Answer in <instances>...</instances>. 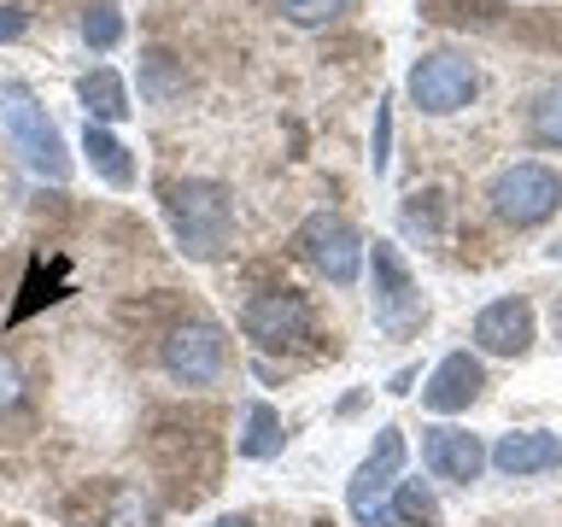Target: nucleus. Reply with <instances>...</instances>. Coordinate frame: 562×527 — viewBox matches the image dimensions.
<instances>
[{
  "instance_id": "9b49d317",
  "label": "nucleus",
  "mask_w": 562,
  "mask_h": 527,
  "mask_svg": "<svg viewBox=\"0 0 562 527\" xmlns=\"http://www.w3.org/2000/svg\"><path fill=\"white\" fill-rule=\"evenodd\" d=\"M481 386H486V369L474 363L469 351H451V358H439L428 386H422V404H428L434 416H457V411H469V404L481 399Z\"/></svg>"
},
{
  "instance_id": "f03ea898",
  "label": "nucleus",
  "mask_w": 562,
  "mask_h": 527,
  "mask_svg": "<svg viewBox=\"0 0 562 527\" xmlns=\"http://www.w3.org/2000/svg\"><path fill=\"white\" fill-rule=\"evenodd\" d=\"M0 100H7V105H0V117H7V135H12V147L24 153V165L35 176H47V182H65V176H70V153H65L59 130H53V117L30 100V88L7 82V88H0Z\"/></svg>"
},
{
  "instance_id": "20e7f679",
  "label": "nucleus",
  "mask_w": 562,
  "mask_h": 527,
  "mask_svg": "<svg viewBox=\"0 0 562 527\" xmlns=\"http://www.w3.org/2000/svg\"><path fill=\"white\" fill-rule=\"evenodd\" d=\"M369 276H375V323L393 334V340L416 334L422 316H428V305H422V288H416L411 264H404V253L393 240H375V253H369Z\"/></svg>"
},
{
  "instance_id": "393cba45",
  "label": "nucleus",
  "mask_w": 562,
  "mask_h": 527,
  "mask_svg": "<svg viewBox=\"0 0 562 527\" xmlns=\"http://www.w3.org/2000/svg\"><path fill=\"white\" fill-rule=\"evenodd\" d=\"M422 200H428V205H411V211H404V223H411V228H422V223H428V235H439V200H446V193H439V188H428Z\"/></svg>"
},
{
  "instance_id": "ddd939ff",
  "label": "nucleus",
  "mask_w": 562,
  "mask_h": 527,
  "mask_svg": "<svg viewBox=\"0 0 562 527\" xmlns=\"http://www.w3.org/2000/svg\"><path fill=\"white\" fill-rule=\"evenodd\" d=\"M486 457H492V469H504V474H544V469L562 463V439L544 434V428H521V434H504Z\"/></svg>"
},
{
  "instance_id": "1a4fd4ad",
  "label": "nucleus",
  "mask_w": 562,
  "mask_h": 527,
  "mask_svg": "<svg viewBox=\"0 0 562 527\" xmlns=\"http://www.w3.org/2000/svg\"><path fill=\"white\" fill-rule=\"evenodd\" d=\"M228 369V340L217 323H182L165 340V375L182 386H211Z\"/></svg>"
},
{
  "instance_id": "cd10ccee",
  "label": "nucleus",
  "mask_w": 562,
  "mask_h": 527,
  "mask_svg": "<svg viewBox=\"0 0 562 527\" xmlns=\"http://www.w3.org/2000/svg\"><path fill=\"white\" fill-rule=\"evenodd\" d=\"M551 253H557V258H562V240H557V246H551Z\"/></svg>"
},
{
  "instance_id": "f3484780",
  "label": "nucleus",
  "mask_w": 562,
  "mask_h": 527,
  "mask_svg": "<svg viewBox=\"0 0 562 527\" xmlns=\"http://www.w3.org/2000/svg\"><path fill=\"white\" fill-rule=\"evenodd\" d=\"M188 94V70L170 59V53H140V100L147 105H176Z\"/></svg>"
},
{
  "instance_id": "dca6fc26",
  "label": "nucleus",
  "mask_w": 562,
  "mask_h": 527,
  "mask_svg": "<svg viewBox=\"0 0 562 527\" xmlns=\"http://www.w3.org/2000/svg\"><path fill=\"white\" fill-rule=\"evenodd\" d=\"M82 153H88V165H94L112 188L135 182V158H130V147H123L112 130H105V123H88V130H82Z\"/></svg>"
},
{
  "instance_id": "a211bd4d",
  "label": "nucleus",
  "mask_w": 562,
  "mask_h": 527,
  "mask_svg": "<svg viewBox=\"0 0 562 527\" xmlns=\"http://www.w3.org/2000/svg\"><path fill=\"white\" fill-rule=\"evenodd\" d=\"M393 522H422V527H446V516H439V504H434V492L422 486V481H398L393 486V509H386Z\"/></svg>"
},
{
  "instance_id": "39448f33",
  "label": "nucleus",
  "mask_w": 562,
  "mask_h": 527,
  "mask_svg": "<svg viewBox=\"0 0 562 527\" xmlns=\"http://www.w3.org/2000/svg\"><path fill=\"white\" fill-rule=\"evenodd\" d=\"M398 469H404V434L381 428L375 446H369V457L358 463V474L346 481V509L363 527H393V516H386V492L398 486Z\"/></svg>"
},
{
  "instance_id": "6ab92c4d",
  "label": "nucleus",
  "mask_w": 562,
  "mask_h": 527,
  "mask_svg": "<svg viewBox=\"0 0 562 527\" xmlns=\"http://www.w3.org/2000/svg\"><path fill=\"white\" fill-rule=\"evenodd\" d=\"M105 527H158V504L140 486H117L105 504Z\"/></svg>"
},
{
  "instance_id": "2eb2a0df",
  "label": "nucleus",
  "mask_w": 562,
  "mask_h": 527,
  "mask_svg": "<svg viewBox=\"0 0 562 527\" xmlns=\"http://www.w3.org/2000/svg\"><path fill=\"white\" fill-rule=\"evenodd\" d=\"M77 100L88 105V123H117L130 117V88H123L117 70H88V77L77 82Z\"/></svg>"
},
{
  "instance_id": "4468645a",
  "label": "nucleus",
  "mask_w": 562,
  "mask_h": 527,
  "mask_svg": "<svg viewBox=\"0 0 562 527\" xmlns=\"http://www.w3.org/2000/svg\"><path fill=\"white\" fill-rule=\"evenodd\" d=\"M281 446H288V434H281V411L263 399H246L240 404V434H235V451L252 457V463H263V457H281Z\"/></svg>"
},
{
  "instance_id": "0eeeda50",
  "label": "nucleus",
  "mask_w": 562,
  "mask_h": 527,
  "mask_svg": "<svg viewBox=\"0 0 562 527\" xmlns=\"http://www.w3.org/2000/svg\"><path fill=\"white\" fill-rule=\"evenodd\" d=\"M240 328L263 351H299V346H311V305L293 288H270L240 311Z\"/></svg>"
},
{
  "instance_id": "a878e982",
  "label": "nucleus",
  "mask_w": 562,
  "mask_h": 527,
  "mask_svg": "<svg viewBox=\"0 0 562 527\" xmlns=\"http://www.w3.org/2000/svg\"><path fill=\"white\" fill-rule=\"evenodd\" d=\"M24 30H30V12H24V7H0V47L18 42Z\"/></svg>"
},
{
  "instance_id": "412c9836",
  "label": "nucleus",
  "mask_w": 562,
  "mask_h": 527,
  "mask_svg": "<svg viewBox=\"0 0 562 527\" xmlns=\"http://www.w3.org/2000/svg\"><path fill=\"white\" fill-rule=\"evenodd\" d=\"M539 147H562V82H551L544 94L533 100V117H527Z\"/></svg>"
},
{
  "instance_id": "4be33fe9",
  "label": "nucleus",
  "mask_w": 562,
  "mask_h": 527,
  "mask_svg": "<svg viewBox=\"0 0 562 527\" xmlns=\"http://www.w3.org/2000/svg\"><path fill=\"white\" fill-rule=\"evenodd\" d=\"M281 12H288L293 24L316 30V24H334V18H346L351 0H281Z\"/></svg>"
},
{
  "instance_id": "9d476101",
  "label": "nucleus",
  "mask_w": 562,
  "mask_h": 527,
  "mask_svg": "<svg viewBox=\"0 0 562 527\" xmlns=\"http://www.w3.org/2000/svg\"><path fill=\"white\" fill-rule=\"evenodd\" d=\"M474 346H481L486 358H521V351L533 346V305H527L521 293L492 299V305L474 316Z\"/></svg>"
},
{
  "instance_id": "7ed1b4c3",
  "label": "nucleus",
  "mask_w": 562,
  "mask_h": 527,
  "mask_svg": "<svg viewBox=\"0 0 562 527\" xmlns=\"http://www.w3.org/2000/svg\"><path fill=\"white\" fill-rule=\"evenodd\" d=\"M492 217L509 223V228H533L544 217H557V205H562V176L551 165H509L498 182H492Z\"/></svg>"
},
{
  "instance_id": "aec40b11",
  "label": "nucleus",
  "mask_w": 562,
  "mask_h": 527,
  "mask_svg": "<svg viewBox=\"0 0 562 527\" xmlns=\"http://www.w3.org/2000/svg\"><path fill=\"white\" fill-rule=\"evenodd\" d=\"M82 42L94 53H112L123 42V12L112 0H94V7H82Z\"/></svg>"
},
{
  "instance_id": "f8f14e48",
  "label": "nucleus",
  "mask_w": 562,
  "mask_h": 527,
  "mask_svg": "<svg viewBox=\"0 0 562 527\" xmlns=\"http://www.w3.org/2000/svg\"><path fill=\"white\" fill-rule=\"evenodd\" d=\"M422 463H428L439 481H457L469 486L474 474L486 469V446L463 428H428V439H422Z\"/></svg>"
},
{
  "instance_id": "5701e85b",
  "label": "nucleus",
  "mask_w": 562,
  "mask_h": 527,
  "mask_svg": "<svg viewBox=\"0 0 562 527\" xmlns=\"http://www.w3.org/2000/svg\"><path fill=\"white\" fill-rule=\"evenodd\" d=\"M386 141H393V100H375V176H386Z\"/></svg>"
},
{
  "instance_id": "f257e3e1",
  "label": "nucleus",
  "mask_w": 562,
  "mask_h": 527,
  "mask_svg": "<svg viewBox=\"0 0 562 527\" xmlns=\"http://www.w3.org/2000/svg\"><path fill=\"white\" fill-rule=\"evenodd\" d=\"M165 217L176 228V246H182L188 258H223L228 235H235V200H228L223 182H211V176H188V182H176L165 193Z\"/></svg>"
},
{
  "instance_id": "423d86ee",
  "label": "nucleus",
  "mask_w": 562,
  "mask_h": 527,
  "mask_svg": "<svg viewBox=\"0 0 562 527\" xmlns=\"http://www.w3.org/2000/svg\"><path fill=\"white\" fill-rule=\"evenodd\" d=\"M404 88H411L416 112L451 117V112H463V105L474 100L481 77H474V65L463 59V53H422V59L411 65V82Z\"/></svg>"
},
{
  "instance_id": "bb28decb",
  "label": "nucleus",
  "mask_w": 562,
  "mask_h": 527,
  "mask_svg": "<svg viewBox=\"0 0 562 527\" xmlns=\"http://www.w3.org/2000/svg\"><path fill=\"white\" fill-rule=\"evenodd\" d=\"M211 527H252V516H217Z\"/></svg>"
},
{
  "instance_id": "b1692460",
  "label": "nucleus",
  "mask_w": 562,
  "mask_h": 527,
  "mask_svg": "<svg viewBox=\"0 0 562 527\" xmlns=\"http://www.w3.org/2000/svg\"><path fill=\"white\" fill-rule=\"evenodd\" d=\"M18 399H24V375H18V363L0 351V411H12Z\"/></svg>"
},
{
  "instance_id": "6e6552de",
  "label": "nucleus",
  "mask_w": 562,
  "mask_h": 527,
  "mask_svg": "<svg viewBox=\"0 0 562 527\" xmlns=\"http://www.w3.org/2000/svg\"><path fill=\"white\" fill-rule=\"evenodd\" d=\"M299 246H305V258L334 281V288H351V281L363 276V240H358V228H351L346 217H334V211H311V217L299 223Z\"/></svg>"
}]
</instances>
